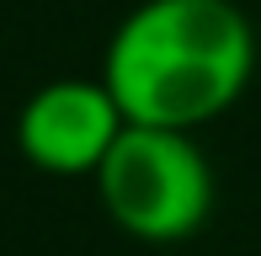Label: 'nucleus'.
<instances>
[{
	"label": "nucleus",
	"mask_w": 261,
	"mask_h": 256,
	"mask_svg": "<svg viewBox=\"0 0 261 256\" xmlns=\"http://www.w3.org/2000/svg\"><path fill=\"white\" fill-rule=\"evenodd\" d=\"M91 182L107 219L144 246L192 240L213 214V166L187 128L128 123Z\"/></svg>",
	"instance_id": "nucleus-2"
},
{
	"label": "nucleus",
	"mask_w": 261,
	"mask_h": 256,
	"mask_svg": "<svg viewBox=\"0 0 261 256\" xmlns=\"http://www.w3.org/2000/svg\"><path fill=\"white\" fill-rule=\"evenodd\" d=\"M123 128L128 118L101 75H64L21 101L16 149L48 176H96Z\"/></svg>",
	"instance_id": "nucleus-3"
},
{
	"label": "nucleus",
	"mask_w": 261,
	"mask_h": 256,
	"mask_svg": "<svg viewBox=\"0 0 261 256\" xmlns=\"http://www.w3.org/2000/svg\"><path fill=\"white\" fill-rule=\"evenodd\" d=\"M256 27L234 0H139L107 38L101 80L128 123L197 134L245 96Z\"/></svg>",
	"instance_id": "nucleus-1"
}]
</instances>
